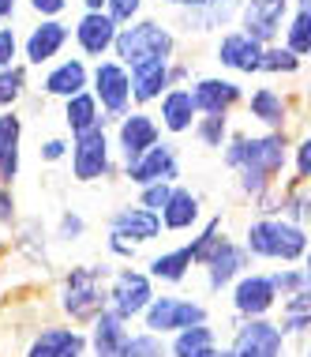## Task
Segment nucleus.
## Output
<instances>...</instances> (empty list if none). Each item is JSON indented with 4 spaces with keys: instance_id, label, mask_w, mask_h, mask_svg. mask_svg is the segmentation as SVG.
Listing matches in <instances>:
<instances>
[{
    "instance_id": "nucleus-33",
    "label": "nucleus",
    "mask_w": 311,
    "mask_h": 357,
    "mask_svg": "<svg viewBox=\"0 0 311 357\" xmlns=\"http://www.w3.org/2000/svg\"><path fill=\"white\" fill-rule=\"evenodd\" d=\"M165 346H169V357H202L207 350L218 346V331L210 324H196V327H184V331L169 335Z\"/></svg>"
},
{
    "instance_id": "nucleus-46",
    "label": "nucleus",
    "mask_w": 311,
    "mask_h": 357,
    "mask_svg": "<svg viewBox=\"0 0 311 357\" xmlns=\"http://www.w3.org/2000/svg\"><path fill=\"white\" fill-rule=\"evenodd\" d=\"M19 64V31L8 23H0V68Z\"/></svg>"
},
{
    "instance_id": "nucleus-36",
    "label": "nucleus",
    "mask_w": 311,
    "mask_h": 357,
    "mask_svg": "<svg viewBox=\"0 0 311 357\" xmlns=\"http://www.w3.org/2000/svg\"><path fill=\"white\" fill-rule=\"evenodd\" d=\"M31 94V68L23 61L12 68H0V113L19 109V102Z\"/></svg>"
},
{
    "instance_id": "nucleus-14",
    "label": "nucleus",
    "mask_w": 311,
    "mask_h": 357,
    "mask_svg": "<svg viewBox=\"0 0 311 357\" xmlns=\"http://www.w3.org/2000/svg\"><path fill=\"white\" fill-rule=\"evenodd\" d=\"M109 139H113V154L120 158V166H128V162H135L143 151H150L161 139V128H158L150 109H128L113 124Z\"/></svg>"
},
{
    "instance_id": "nucleus-22",
    "label": "nucleus",
    "mask_w": 311,
    "mask_h": 357,
    "mask_svg": "<svg viewBox=\"0 0 311 357\" xmlns=\"http://www.w3.org/2000/svg\"><path fill=\"white\" fill-rule=\"evenodd\" d=\"M244 109L255 124H262V132H289L293 98L278 86H251L244 94Z\"/></svg>"
},
{
    "instance_id": "nucleus-20",
    "label": "nucleus",
    "mask_w": 311,
    "mask_h": 357,
    "mask_svg": "<svg viewBox=\"0 0 311 357\" xmlns=\"http://www.w3.org/2000/svg\"><path fill=\"white\" fill-rule=\"evenodd\" d=\"M105 234L128 241V245H135V248H143V245L161 241V222H158V215H154V211H147V207L124 204V207H116L113 215H109V222H105Z\"/></svg>"
},
{
    "instance_id": "nucleus-45",
    "label": "nucleus",
    "mask_w": 311,
    "mask_h": 357,
    "mask_svg": "<svg viewBox=\"0 0 311 357\" xmlns=\"http://www.w3.org/2000/svg\"><path fill=\"white\" fill-rule=\"evenodd\" d=\"M67 147H72V139H67V136L42 139V143H38V162H42V166H56V162L67 158Z\"/></svg>"
},
{
    "instance_id": "nucleus-47",
    "label": "nucleus",
    "mask_w": 311,
    "mask_h": 357,
    "mask_svg": "<svg viewBox=\"0 0 311 357\" xmlns=\"http://www.w3.org/2000/svg\"><path fill=\"white\" fill-rule=\"evenodd\" d=\"M169 192H173V185H147V188H139V196H135V204L139 207H147V211H158L165 207V199H169Z\"/></svg>"
},
{
    "instance_id": "nucleus-17",
    "label": "nucleus",
    "mask_w": 311,
    "mask_h": 357,
    "mask_svg": "<svg viewBox=\"0 0 311 357\" xmlns=\"http://www.w3.org/2000/svg\"><path fill=\"white\" fill-rule=\"evenodd\" d=\"M214 61H218V68L229 72L232 79H240V75H259L262 45L255 38L240 34L237 26H229V31H221L218 42H214Z\"/></svg>"
},
{
    "instance_id": "nucleus-7",
    "label": "nucleus",
    "mask_w": 311,
    "mask_h": 357,
    "mask_svg": "<svg viewBox=\"0 0 311 357\" xmlns=\"http://www.w3.org/2000/svg\"><path fill=\"white\" fill-rule=\"evenodd\" d=\"M86 91H90L94 102H98V109H102V128H105V132H109L113 124L131 109L128 68H124V64H116L113 56H105V61H94V64H90V86H86Z\"/></svg>"
},
{
    "instance_id": "nucleus-54",
    "label": "nucleus",
    "mask_w": 311,
    "mask_h": 357,
    "mask_svg": "<svg viewBox=\"0 0 311 357\" xmlns=\"http://www.w3.org/2000/svg\"><path fill=\"white\" fill-rule=\"evenodd\" d=\"M79 4H83V12H102L105 0H79Z\"/></svg>"
},
{
    "instance_id": "nucleus-53",
    "label": "nucleus",
    "mask_w": 311,
    "mask_h": 357,
    "mask_svg": "<svg viewBox=\"0 0 311 357\" xmlns=\"http://www.w3.org/2000/svg\"><path fill=\"white\" fill-rule=\"evenodd\" d=\"M19 12V0H0V23H12Z\"/></svg>"
},
{
    "instance_id": "nucleus-52",
    "label": "nucleus",
    "mask_w": 311,
    "mask_h": 357,
    "mask_svg": "<svg viewBox=\"0 0 311 357\" xmlns=\"http://www.w3.org/2000/svg\"><path fill=\"white\" fill-rule=\"evenodd\" d=\"M165 8H173V12H191V8H202L210 4V0H161Z\"/></svg>"
},
{
    "instance_id": "nucleus-19",
    "label": "nucleus",
    "mask_w": 311,
    "mask_h": 357,
    "mask_svg": "<svg viewBox=\"0 0 311 357\" xmlns=\"http://www.w3.org/2000/svg\"><path fill=\"white\" fill-rule=\"evenodd\" d=\"M116 31L120 26L113 23L105 12H79L72 26V42L79 50L83 61H105L113 53V42H116Z\"/></svg>"
},
{
    "instance_id": "nucleus-37",
    "label": "nucleus",
    "mask_w": 311,
    "mask_h": 357,
    "mask_svg": "<svg viewBox=\"0 0 311 357\" xmlns=\"http://www.w3.org/2000/svg\"><path fill=\"white\" fill-rule=\"evenodd\" d=\"M308 215H311V188L304 181L281 185V215L278 218L293 222V226H308Z\"/></svg>"
},
{
    "instance_id": "nucleus-5",
    "label": "nucleus",
    "mask_w": 311,
    "mask_h": 357,
    "mask_svg": "<svg viewBox=\"0 0 311 357\" xmlns=\"http://www.w3.org/2000/svg\"><path fill=\"white\" fill-rule=\"evenodd\" d=\"M64 162L72 166L75 185H98V181H109L120 173V162H116L113 139L105 128H90V132H83V136H75Z\"/></svg>"
},
{
    "instance_id": "nucleus-42",
    "label": "nucleus",
    "mask_w": 311,
    "mask_h": 357,
    "mask_svg": "<svg viewBox=\"0 0 311 357\" xmlns=\"http://www.w3.org/2000/svg\"><path fill=\"white\" fill-rule=\"evenodd\" d=\"M124 357H169V346H165L161 335L131 331V339H128V354H124Z\"/></svg>"
},
{
    "instance_id": "nucleus-50",
    "label": "nucleus",
    "mask_w": 311,
    "mask_h": 357,
    "mask_svg": "<svg viewBox=\"0 0 311 357\" xmlns=\"http://www.w3.org/2000/svg\"><path fill=\"white\" fill-rule=\"evenodd\" d=\"M105 248H109V256L124 259V264H131V259L139 256V248L128 245V241H120V237H113V234H105Z\"/></svg>"
},
{
    "instance_id": "nucleus-44",
    "label": "nucleus",
    "mask_w": 311,
    "mask_h": 357,
    "mask_svg": "<svg viewBox=\"0 0 311 357\" xmlns=\"http://www.w3.org/2000/svg\"><path fill=\"white\" fill-rule=\"evenodd\" d=\"M143 4H147V0H105L102 12L109 15L116 26H124V23H131V19L143 15Z\"/></svg>"
},
{
    "instance_id": "nucleus-3",
    "label": "nucleus",
    "mask_w": 311,
    "mask_h": 357,
    "mask_svg": "<svg viewBox=\"0 0 311 357\" xmlns=\"http://www.w3.org/2000/svg\"><path fill=\"white\" fill-rule=\"evenodd\" d=\"M177 50H180V38L173 31V23L154 19V15H139L116 31L109 56L116 64H124V68H135L143 61H173Z\"/></svg>"
},
{
    "instance_id": "nucleus-40",
    "label": "nucleus",
    "mask_w": 311,
    "mask_h": 357,
    "mask_svg": "<svg viewBox=\"0 0 311 357\" xmlns=\"http://www.w3.org/2000/svg\"><path fill=\"white\" fill-rule=\"evenodd\" d=\"M266 275H270V286H274L278 301L289 294H300V289H311V271L304 264H285V267H274Z\"/></svg>"
},
{
    "instance_id": "nucleus-43",
    "label": "nucleus",
    "mask_w": 311,
    "mask_h": 357,
    "mask_svg": "<svg viewBox=\"0 0 311 357\" xmlns=\"http://www.w3.org/2000/svg\"><path fill=\"white\" fill-rule=\"evenodd\" d=\"M289 162H293V181H311V136H296L289 147Z\"/></svg>"
},
{
    "instance_id": "nucleus-1",
    "label": "nucleus",
    "mask_w": 311,
    "mask_h": 357,
    "mask_svg": "<svg viewBox=\"0 0 311 357\" xmlns=\"http://www.w3.org/2000/svg\"><path fill=\"white\" fill-rule=\"evenodd\" d=\"M289 147H293L289 132H255L251 136L244 128H232L218 154L221 166L232 173L237 192L248 204H255L259 196L281 185V173L289 169Z\"/></svg>"
},
{
    "instance_id": "nucleus-12",
    "label": "nucleus",
    "mask_w": 311,
    "mask_h": 357,
    "mask_svg": "<svg viewBox=\"0 0 311 357\" xmlns=\"http://www.w3.org/2000/svg\"><path fill=\"white\" fill-rule=\"evenodd\" d=\"M225 294L232 305V320H262L278 312V294L266 271H244Z\"/></svg>"
},
{
    "instance_id": "nucleus-18",
    "label": "nucleus",
    "mask_w": 311,
    "mask_h": 357,
    "mask_svg": "<svg viewBox=\"0 0 311 357\" xmlns=\"http://www.w3.org/2000/svg\"><path fill=\"white\" fill-rule=\"evenodd\" d=\"M23 357H86V331L72 324H42L26 339Z\"/></svg>"
},
{
    "instance_id": "nucleus-27",
    "label": "nucleus",
    "mask_w": 311,
    "mask_h": 357,
    "mask_svg": "<svg viewBox=\"0 0 311 357\" xmlns=\"http://www.w3.org/2000/svg\"><path fill=\"white\" fill-rule=\"evenodd\" d=\"M128 339H131V327L105 308L90 324V331H86V357H124L128 354Z\"/></svg>"
},
{
    "instance_id": "nucleus-41",
    "label": "nucleus",
    "mask_w": 311,
    "mask_h": 357,
    "mask_svg": "<svg viewBox=\"0 0 311 357\" xmlns=\"http://www.w3.org/2000/svg\"><path fill=\"white\" fill-rule=\"evenodd\" d=\"M86 229H90V222H86L75 207H64L61 218H56V226H53V241H61V245H79L86 237Z\"/></svg>"
},
{
    "instance_id": "nucleus-11",
    "label": "nucleus",
    "mask_w": 311,
    "mask_h": 357,
    "mask_svg": "<svg viewBox=\"0 0 311 357\" xmlns=\"http://www.w3.org/2000/svg\"><path fill=\"white\" fill-rule=\"evenodd\" d=\"M229 357H285L289 339L278 331L270 316L262 320H232V339H229Z\"/></svg>"
},
{
    "instance_id": "nucleus-51",
    "label": "nucleus",
    "mask_w": 311,
    "mask_h": 357,
    "mask_svg": "<svg viewBox=\"0 0 311 357\" xmlns=\"http://www.w3.org/2000/svg\"><path fill=\"white\" fill-rule=\"evenodd\" d=\"M188 83H191L188 61H177V56H173L169 61V86H188Z\"/></svg>"
},
{
    "instance_id": "nucleus-21",
    "label": "nucleus",
    "mask_w": 311,
    "mask_h": 357,
    "mask_svg": "<svg viewBox=\"0 0 311 357\" xmlns=\"http://www.w3.org/2000/svg\"><path fill=\"white\" fill-rule=\"evenodd\" d=\"M86 86H90V61H83V56H61V61H53L49 68L42 72L38 91H42L45 98L67 102L72 94H83Z\"/></svg>"
},
{
    "instance_id": "nucleus-35",
    "label": "nucleus",
    "mask_w": 311,
    "mask_h": 357,
    "mask_svg": "<svg viewBox=\"0 0 311 357\" xmlns=\"http://www.w3.org/2000/svg\"><path fill=\"white\" fill-rule=\"evenodd\" d=\"M225 241V218L221 215H214V218H202L199 222V229H196V237L188 241V252H191V264L202 267L207 259L214 256V248Z\"/></svg>"
},
{
    "instance_id": "nucleus-34",
    "label": "nucleus",
    "mask_w": 311,
    "mask_h": 357,
    "mask_svg": "<svg viewBox=\"0 0 311 357\" xmlns=\"http://www.w3.org/2000/svg\"><path fill=\"white\" fill-rule=\"evenodd\" d=\"M15 248L38 267L49 264V234H45V222L42 218L15 222Z\"/></svg>"
},
{
    "instance_id": "nucleus-48",
    "label": "nucleus",
    "mask_w": 311,
    "mask_h": 357,
    "mask_svg": "<svg viewBox=\"0 0 311 357\" xmlns=\"http://www.w3.org/2000/svg\"><path fill=\"white\" fill-rule=\"evenodd\" d=\"M67 4H72V0H26V8H31L38 19H61L67 12Z\"/></svg>"
},
{
    "instance_id": "nucleus-13",
    "label": "nucleus",
    "mask_w": 311,
    "mask_h": 357,
    "mask_svg": "<svg viewBox=\"0 0 311 357\" xmlns=\"http://www.w3.org/2000/svg\"><path fill=\"white\" fill-rule=\"evenodd\" d=\"M191 91V102H196V113L199 117H210V113H221V117H229L232 109H240L244 105V94L248 86L240 79H232V75H196V79L188 83Z\"/></svg>"
},
{
    "instance_id": "nucleus-30",
    "label": "nucleus",
    "mask_w": 311,
    "mask_h": 357,
    "mask_svg": "<svg viewBox=\"0 0 311 357\" xmlns=\"http://www.w3.org/2000/svg\"><path fill=\"white\" fill-rule=\"evenodd\" d=\"M61 121H64L67 139L83 136V132H90V128H102V109H98V102H94V94H90V91L72 94V98L64 102Z\"/></svg>"
},
{
    "instance_id": "nucleus-8",
    "label": "nucleus",
    "mask_w": 311,
    "mask_h": 357,
    "mask_svg": "<svg viewBox=\"0 0 311 357\" xmlns=\"http://www.w3.org/2000/svg\"><path fill=\"white\" fill-rule=\"evenodd\" d=\"M120 177L131 188H147V185H180L184 177V162L173 139H158L150 151H143L135 162L120 166Z\"/></svg>"
},
{
    "instance_id": "nucleus-39",
    "label": "nucleus",
    "mask_w": 311,
    "mask_h": 357,
    "mask_svg": "<svg viewBox=\"0 0 311 357\" xmlns=\"http://www.w3.org/2000/svg\"><path fill=\"white\" fill-rule=\"evenodd\" d=\"M229 132H232L229 117L210 113V117H196V124H191L188 136H196V143H199V147H207V151H221V147H225V139H229Z\"/></svg>"
},
{
    "instance_id": "nucleus-49",
    "label": "nucleus",
    "mask_w": 311,
    "mask_h": 357,
    "mask_svg": "<svg viewBox=\"0 0 311 357\" xmlns=\"http://www.w3.org/2000/svg\"><path fill=\"white\" fill-rule=\"evenodd\" d=\"M19 222V204H15V192L0 185V226H15Z\"/></svg>"
},
{
    "instance_id": "nucleus-29",
    "label": "nucleus",
    "mask_w": 311,
    "mask_h": 357,
    "mask_svg": "<svg viewBox=\"0 0 311 357\" xmlns=\"http://www.w3.org/2000/svg\"><path fill=\"white\" fill-rule=\"evenodd\" d=\"M196 271V264H191V252L188 245H177V248H165V252H154L147 259V275L154 286H180L188 282V275Z\"/></svg>"
},
{
    "instance_id": "nucleus-6",
    "label": "nucleus",
    "mask_w": 311,
    "mask_h": 357,
    "mask_svg": "<svg viewBox=\"0 0 311 357\" xmlns=\"http://www.w3.org/2000/svg\"><path fill=\"white\" fill-rule=\"evenodd\" d=\"M196 324H210V308L199 297H188V294H154L147 312L139 316V331L161 335V339L184 331V327H196Z\"/></svg>"
},
{
    "instance_id": "nucleus-31",
    "label": "nucleus",
    "mask_w": 311,
    "mask_h": 357,
    "mask_svg": "<svg viewBox=\"0 0 311 357\" xmlns=\"http://www.w3.org/2000/svg\"><path fill=\"white\" fill-rule=\"evenodd\" d=\"M278 42L285 45L293 56H300V61L311 53V0H296L293 4V12H289L285 26H281Z\"/></svg>"
},
{
    "instance_id": "nucleus-16",
    "label": "nucleus",
    "mask_w": 311,
    "mask_h": 357,
    "mask_svg": "<svg viewBox=\"0 0 311 357\" xmlns=\"http://www.w3.org/2000/svg\"><path fill=\"white\" fill-rule=\"evenodd\" d=\"M199 271H202V282H207V294H225L240 275L251 271V256L244 252V245H240L237 237L225 234V241L214 248V256L199 267Z\"/></svg>"
},
{
    "instance_id": "nucleus-32",
    "label": "nucleus",
    "mask_w": 311,
    "mask_h": 357,
    "mask_svg": "<svg viewBox=\"0 0 311 357\" xmlns=\"http://www.w3.org/2000/svg\"><path fill=\"white\" fill-rule=\"evenodd\" d=\"M278 305H281V320H274L278 331L285 335V339H304L308 327H311V289L281 297Z\"/></svg>"
},
{
    "instance_id": "nucleus-2",
    "label": "nucleus",
    "mask_w": 311,
    "mask_h": 357,
    "mask_svg": "<svg viewBox=\"0 0 311 357\" xmlns=\"http://www.w3.org/2000/svg\"><path fill=\"white\" fill-rule=\"evenodd\" d=\"M109 275L113 264H75L72 271L61 275L56 308H61L64 324L90 327L109 308Z\"/></svg>"
},
{
    "instance_id": "nucleus-56",
    "label": "nucleus",
    "mask_w": 311,
    "mask_h": 357,
    "mask_svg": "<svg viewBox=\"0 0 311 357\" xmlns=\"http://www.w3.org/2000/svg\"><path fill=\"white\" fill-rule=\"evenodd\" d=\"M289 4H296V0H289Z\"/></svg>"
},
{
    "instance_id": "nucleus-9",
    "label": "nucleus",
    "mask_w": 311,
    "mask_h": 357,
    "mask_svg": "<svg viewBox=\"0 0 311 357\" xmlns=\"http://www.w3.org/2000/svg\"><path fill=\"white\" fill-rule=\"evenodd\" d=\"M158 286L150 282V275L143 267H113L109 275V312L124 324H135L147 305L154 301Z\"/></svg>"
},
{
    "instance_id": "nucleus-10",
    "label": "nucleus",
    "mask_w": 311,
    "mask_h": 357,
    "mask_svg": "<svg viewBox=\"0 0 311 357\" xmlns=\"http://www.w3.org/2000/svg\"><path fill=\"white\" fill-rule=\"evenodd\" d=\"M67 42H72V23L64 19H38V23L19 38V56L26 68H49L53 61H61Z\"/></svg>"
},
{
    "instance_id": "nucleus-4",
    "label": "nucleus",
    "mask_w": 311,
    "mask_h": 357,
    "mask_svg": "<svg viewBox=\"0 0 311 357\" xmlns=\"http://www.w3.org/2000/svg\"><path fill=\"white\" fill-rule=\"evenodd\" d=\"M244 252L262 264H304L308 259V226H293L285 218H251L244 229Z\"/></svg>"
},
{
    "instance_id": "nucleus-28",
    "label": "nucleus",
    "mask_w": 311,
    "mask_h": 357,
    "mask_svg": "<svg viewBox=\"0 0 311 357\" xmlns=\"http://www.w3.org/2000/svg\"><path fill=\"white\" fill-rule=\"evenodd\" d=\"M128 86H131V109H150L169 91V61H143L128 68Z\"/></svg>"
},
{
    "instance_id": "nucleus-55",
    "label": "nucleus",
    "mask_w": 311,
    "mask_h": 357,
    "mask_svg": "<svg viewBox=\"0 0 311 357\" xmlns=\"http://www.w3.org/2000/svg\"><path fill=\"white\" fill-rule=\"evenodd\" d=\"M202 357H229V350H225V346L218 342V346H214V350H207V354H202Z\"/></svg>"
},
{
    "instance_id": "nucleus-25",
    "label": "nucleus",
    "mask_w": 311,
    "mask_h": 357,
    "mask_svg": "<svg viewBox=\"0 0 311 357\" xmlns=\"http://www.w3.org/2000/svg\"><path fill=\"white\" fill-rule=\"evenodd\" d=\"M158 113H154V121H158V128L165 132V136H188L191 124H196V102H191V91L188 86H169V91L161 94L158 102Z\"/></svg>"
},
{
    "instance_id": "nucleus-15",
    "label": "nucleus",
    "mask_w": 311,
    "mask_h": 357,
    "mask_svg": "<svg viewBox=\"0 0 311 357\" xmlns=\"http://www.w3.org/2000/svg\"><path fill=\"white\" fill-rule=\"evenodd\" d=\"M293 4L289 0H244L237 12V31L255 38L259 45H274L281 38V26H285Z\"/></svg>"
},
{
    "instance_id": "nucleus-38",
    "label": "nucleus",
    "mask_w": 311,
    "mask_h": 357,
    "mask_svg": "<svg viewBox=\"0 0 311 357\" xmlns=\"http://www.w3.org/2000/svg\"><path fill=\"white\" fill-rule=\"evenodd\" d=\"M304 72V61L293 56L281 42L262 45V61H259V75H281V79H293V75Z\"/></svg>"
},
{
    "instance_id": "nucleus-26",
    "label": "nucleus",
    "mask_w": 311,
    "mask_h": 357,
    "mask_svg": "<svg viewBox=\"0 0 311 357\" xmlns=\"http://www.w3.org/2000/svg\"><path fill=\"white\" fill-rule=\"evenodd\" d=\"M23 136L26 124L15 109L0 113V185L12 188L23 173Z\"/></svg>"
},
{
    "instance_id": "nucleus-24",
    "label": "nucleus",
    "mask_w": 311,
    "mask_h": 357,
    "mask_svg": "<svg viewBox=\"0 0 311 357\" xmlns=\"http://www.w3.org/2000/svg\"><path fill=\"white\" fill-rule=\"evenodd\" d=\"M158 222H161V234H191L199 229L202 222V196L191 185H173L165 207L158 211Z\"/></svg>"
},
{
    "instance_id": "nucleus-23",
    "label": "nucleus",
    "mask_w": 311,
    "mask_h": 357,
    "mask_svg": "<svg viewBox=\"0 0 311 357\" xmlns=\"http://www.w3.org/2000/svg\"><path fill=\"white\" fill-rule=\"evenodd\" d=\"M244 0H210L202 8L191 12H177V26L188 38H207V34H221L229 26H237V12Z\"/></svg>"
}]
</instances>
